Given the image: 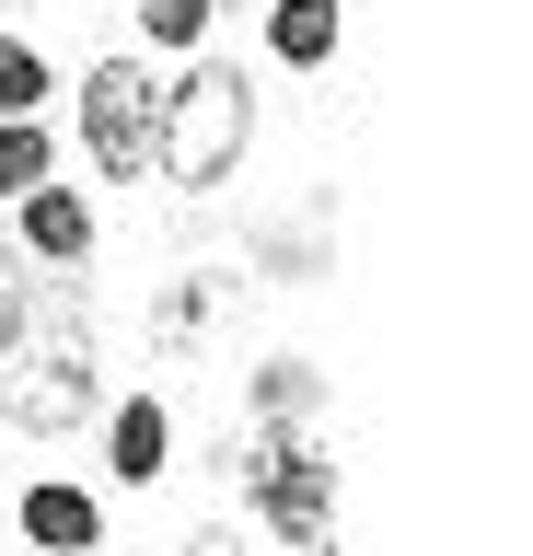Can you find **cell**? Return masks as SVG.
<instances>
[{
  "mask_svg": "<svg viewBox=\"0 0 533 556\" xmlns=\"http://www.w3.org/2000/svg\"><path fill=\"white\" fill-rule=\"evenodd\" d=\"M105 406V359H93V313L71 278H36L0 313V429L24 441H71Z\"/></svg>",
  "mask_w": 533,
  "mask_h": 556,
  "instance_id": "1",
  "label": "cell"
},
{
  "mask_svg": "<svg viewBox=\"0 0 533 556\" xmlns=\"http://www.w3.org/2000/svg\"><path fill=\"white\" fill-rule=\"evenodd\" d=\"M255 151V70L244 59H198L163 81V104H151V174L175 186V198H220L232 174H244Z\"/></svg>",
  "mask_w": 533,
  "mask_h": 556,
  "instance_id": "2",
  "label": "cell"
},
{
  "mask_svg": "<svg viewBox=\"0 0 533 556\" xmlns=\"http://www.w3.org/2000/svg\"><path fill=\"white\" fill-rule=\"evenodd\" d=\"M220 476L244 486V510L267 521L290 556H337V464H325L314 429L244 417V441H220Z\"/></svg>",
  "mask_w": 533,
  "mask_h": 556,
  "instance_id": "3",
  "label": "cell"
},
{
  "mask_svg": "<svg viewBox=\"0 0 533 556\" xmlns=\"http://www.w3.org/2000/svg\"><path fill=\"white\" fill-rule=\"evenodd\" d=\"M71 104H81V151H93V174H105V186H140V174H151V104H163V81L116 47V59H93L71 81Z\"/></svg>",
  "mask_w": 533,
  "mask_h": 556,
  "instance_id": "4",
  "label": "cell"
},
{
  "mask_svg": "<svg viewBox=\"0 0 533 556\" xmlns=\"http://www.w3.org/2000/svg\"><path fill=\"white\" fill-rule=\"evenodd\" d=\"M12 243H24V255H36L47 278H71L81 255L105 243V220H93V198H81L71 174H47L36 198H12Z\"/></svg>",
  "mask_w": 533,
  "mask_h": 556,
  "instance_id": "5",
  "label": "cell"
},
{
  "mask_svg": "<svg viewBox=\"0 0 533 556\" xmlns=\"http://www.w3.org/2000/svg\"><path fill=\"white\" fill-rule=\"evenodd\" d=\"M12 521H24V545H36V556H93V545H105V498L71 486V476H36L24 498H12Z\"/></svg>",
  "mask_w": 533,
  "mask_h": 556,
  "instance_id": "6",
  "label": "cell"
},
{
  "mask_svg": "<svg viewBox=\"0 0 533 556\" xmlns=\"http://www.w3.org/2000/svg\"><path fill=\"white\" fill-rule=\"evenodd\" d=\"M105 476L116 486H163L175 476V406H163V394H128V406L105 417Z\"/></svg>",
  "mask_w": 533,
  "mask_h": 556,
  "instance_id": "7",
  "label": "cell"
},
{
  "mask_svg": "<svg viewBox=\"0 0 533 556\" xmlns=\"http://www.w3.org/2000/svg\"><path fill=\"white\" fill-rule=\"evenodd\" d=\"M220 313H232V267H186L175 290H163V313H151V348H163V359H198Z\"/></svg>",
  "mask_w": 533,
  "mask_h": 556,
  "instance_id": "8",
  "label": "cell"
},
{
  "mask_svg": "<svg viewBox=\"0 0 533 556\" xmlns=\"http://www.w3.org/2000/svg\"><path fill=\"white\" fill-rule=\"evenodd\" d=\"M337 35H348V12H337V0H267V59L302 70V81L337 59Z\"/></svg>",
  "mask_w": 533,
  "mask_h": 556,
  "instance_id": "9",
  "label": "cell"
},
{
  "mask_svg": "<svg viewBox=\"0 0 533 556\" xmlns=\"http://www.w3.org/2000/svg\"><path fill=\"white\" fill-rule=\"evenodd\" d=\"M59 174V116H0V198H36Z\"/></svg>",
  "mask_w": 533,
  "mask_h": 556,
  "instance_id": "10",
  "label": "cell"
},
{
  "mask_svg": "<svg viewBox=\"0 0 533 556\" xmlns=\"http://www.w3.org/2000/svg\"><path fill=\"white\" fill-rule=\"evenodd\" d=\"M255 417H267V429H314L325 417V371L314 359H267V371H255Z\"/></svg>",
  "mask_w": 533,
  "mask_h": 556,
  "instance_id": "11",
  "label": "cell"
},
{
  "mask_svg": "<svg viewBox=\"0 0 533 556\" xmlns=\"http://www.w3.org/2000/svg\"><path fill=\"white\" fill-rule=\"evenodd\" d=\"M47 93H59V70H47L36 35L0 24V116H47Z\"/></svg>",
  "mask_w": 533,
  "mask_h": 556,
  "instance_id": "12",
  "label": "cell"
},
{
  "mask_svg": "<svg viewBox=\"0 0 533 556\" xmlns=\"http://www.w3.org/2000/svg\"><path fill=\"white\" fill-rule=\"evenodd\" d=\"M128 12H140V47H163V59H198L220 24V0H128Z\"/></svg>",
  "mask_w": 533,
  "mask_h": 556,
  "instance_id": "13",
  "label": "cell"
},
{
  "mask_svg": "<svg viewBox=\"0 0 533 556\" xmlns=\"http://www.w3.org/2000/svg\"><path fill=\"white\" fill-rule=\"evenodd\" d=\"M186 556H244V545H232V533H198V545H186Z\"/></svg>",
  "mask_w": 533,
  "mask_h": 556,
  "instance_id": "14",
  "label": "cell"
},
{
  "mask_svg": "<svg viewBox=\"0 0 533 556\" xmlns=\"http://www.w3.org/2000/svg\"><path fill=\"white\" fill-rule=\"evenodd\" d=\"M12 290H24V278H12V243H0V313H12Z\"/></svg>",
  "mask_w": 533,
  "mask_h": 556,
  "instance_id": "15",
  "label": "cell"
}]
</instances>
